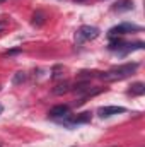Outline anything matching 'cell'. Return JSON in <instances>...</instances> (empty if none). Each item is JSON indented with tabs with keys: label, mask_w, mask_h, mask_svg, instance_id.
<instances>
[{
	"label": "cell",
	"mask_w": 145,
	"mask_h": 147,
	"mask_svg": "<svg viewBox=\"0 0 145 147\" xmlns=\"http://www.w3.org/2000/svg\"><path fill=\"white\" fill-rule=\"evenodd\" d=\"M68 91H72V87H70L68 82H63V84H58L56 87H53V94H56V96H60V94H67Z\"/></svg>",
	"instance_id": "9c48e42d"
},
{
	"label": "cell",
	"mask_w": 145,
	"mask_h": 147,
	"mask_svg": "<svg viewBox=\"0 0 145 147\" xmlns=\"http://www.w3.org/2000/svg\"><path fill=\"white\" fill-rule=\"evenodd\" d=\"M133 31H140L138 26L135 24H130V22H123L119 26H114L109 29V36L111 38H116V36H123V34H128V33H133Z\"/></svg>",
	"instance_id": "7a4b0ae2"
},
{
	"label": "cell",
	"mask_w": 145,
	"mask_h": 147,
	"mask_svg": "<svg viewBox=\"0 0 145 147\" xmlns=\"http://www.w3.org/2000/svg\"><path fill=\"white\" fill-rule=\"evenodd\" d=\"M44 19H46V17H44L43 12H36V14L33 16V24H34V26H43V24H44Z\"/></svg>",
	"instance_id": "30bf717a"
},
{
	"label": "cell",
	"mask_w": 145,
	"mask_h": 147,
	"mask_svg": "<svg viewBox=\"0 0 145 147\" xmlns=\"http://www.w3.org/2000/svg\"><path fill=\"white\" fill-rule=\"evenodd\" d=\"M0 147H2V144H0Z\"/></svg>",
	"instance_id": "e0dca14e"
},
{
	"label": "cell",
	"mask_w": 145,
	"mask_h": 147,
	"mask_svg": "<svg viewBox=\"0 0 145 147\" xmlns=\"http://www.w3.org/2000/svg\"><path fill=\"white\" fill-rule=\"evenodd\" d=\"M0 2H5V0H0Z\"/></svg>",
	"instance_id": "2e32d148"
},
{
	"label": "cell",
	"mask_w": 145,
	"mask_h": 147,
	"mask_svg": "<svg viewBox=\"0 0 145 147\" xmlns=\"http://www.w3.org/2000/svg\"><path fill=\"white\" fill-rule=\"evenodd\" d=\"M77 36H79V39L91 41V39H96V38L99 36V29L94 28V26H82V28L77 31Z\"/></svg>",
	"instance_id": "3957f363"
},
{
	"label": "cell",
	"mask_w": 145,
	"mask_h": 147,
	"mask_svg": "<svg viewBox=\"0 0 145 147\" xmlns=\"http://www.w3.org/2000/svg\"><path fill=\"white\" fill-rule=\"evenodd\" d=\"M26 80V74L24 72H17L15 74V77H14V84H21V82H24Z\"/></svg>",
	"instance_id": "8fae6325"
},
{
	"label": "cell",
	"mask_w": 145,
	"mask_h": 147,
	"mask_svg": "<svg viewBox=\"0 0 145 147\" xmlns=\"http://www.w3.org/2000/svg\"><path fill=\"white\" fill-rule=\"evenodd\" d=\"M91 118H92V113H91V111H84V113H79L77 116H72V118H70V125L87 123V121H91Z\"/></svg>",
	"instance_id": "8992f818"
},
{
	"label": "cell",
	"mask_w": 145,
	"mask_h": 147,
	"mask_svg": "<svg viewBox=\"0 0 145 147\" xmlns=\"http://www.w3.org/2000/svg\"><path fill=\"white\" fill-rule=\"evenodd\" d=\"M7 26H9V22H7L5 19H0V33H2V31H5V28H7Z\"/></svg>",
	"instance_id": "7c38bea8"
},
{
	"label": "cell",
	"mask_w": 145,
	"mask_h": 147,
	"mask_svg": "<svg viewBox=\"0 0 145 147\" xmlns=\"http://www.w3.org/2000/svg\"><path fill=\"white\" fill-rule=\"evenodd\" d=\"M144 92H145V84H142V82L132 84V89H130V94L132 96H142Z\"/></svg>",
	"instance_id": "ba28073f"
},
{
	"label": "cell",
	"mask_w": 145,
	"mask_h": 147,
	"mask_svg": "<svg viewBox=\"0 0 145 147\" xmlns=\"http://www.w3.org/2000/svg\"><path fill=\"white\" fill-rule=\"evenodd\" d=\"M68 111H70V108L67 105H58V106H53L48 115L51 118H67L68 116Z\"/></svg>",
	"instance_id": "277c9868"
},
{
	"label": "cell",
	"mask_w": 145,
	"mask_h": 147,
	"mask_svg": "<svg viewBox=\"0 0 145 147\" xmlns=\"http://www.w3.org/2000/svg\"><path fill=\"white\" fill-rule=\"evenodd\" d=\"M125 108L123 106H103V108H99L97 113L103 116V118H106V116H113V115H118V113H125Z\"/></svg>",
	"instance_id": "5b68a950"
},
{
	"label": "cell",
	"mask_w": 145,
	"mask_h": 147,
	"mask_svg": "<svg viewBox=\"0 0 145 147\" xmlns=\"http://www.w3.org/2000/svg\"><path fill=\"white\" fill-rule=\"evenodd\" d=\"M132 9H133V2L132 0H118L113 5L114 12H126V10H132Z\"/></svg>",
	"instance_id": "52a82bcc"
},
{
	"label": "cell",
	"mask_w": 145,
	"mask_h": 147,
	"mask_svg": "<svg viewBox=\"0 0 145 147\" xmlns=\"http://www.w3.org/2000/svg\"><path fill=\"white\" fill-rule=\"evenodd\" d=\"M138 69V63H123V65H118L114 69H111L108 72L99 74V77L106 82H113V80H121V79H126L130 77L132 74Z\"/></svg>",
	"instance_id": "6da1fadb"
},
{
	"label": "cell",
	"mask_w": 145,
	"mask_h": 147,
	"mask_svg": "<svg viewBox=\"0 0 145 147\" xmlns=\"http://www.w3.org/2000/svg\"><path fill=\"white\" fill-rule=\"evenodd\" d=\"M2 111H3V108H2V105H0V115H2Z\"/></svg>",
	"instance_id": "4fadbf2b"
},
{
	"label": "cell",
	"mask_w": 145,
	"mask_h": 147,
	"mask_svg": "<svg viewBox=\"0 0 145 147\" xmlns=\"http://www.w3.org/2000/svg\"><path fill=\"white\" fill-rule=\"evenodd\" d=\"M75 2H84V0H75Z\"/></svg>",
	"instance_id": "5bb4252c"
},
{
	"label": "cell",
	"mask_w": 145,
	"mask_h": 147,
	"mask_svg": "<svg viewBox=\"0 0 145 147\" xmlns=\"http://www.w3.org/2000/svg\"><path fill=\"white\" fill-rule=\"evenodd\" d=\"M111 147H118V146H111Z\"/></svg>",
	"instance_id": "9a60e30c"
}]
</instances>
